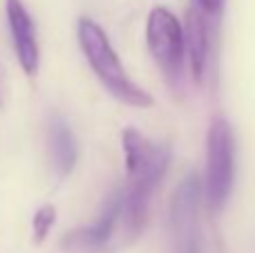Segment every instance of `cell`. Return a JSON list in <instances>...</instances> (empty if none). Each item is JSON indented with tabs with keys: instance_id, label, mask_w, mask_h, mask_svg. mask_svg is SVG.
<instances>
[{
	"instance_id": "cell-2",
	"label": "cell",
	"mask_w": 255,
	"mask_h": 253,
	"mask_svg": "<svg viewBox=\"0 0 255 253\" xmlns=\"http://www.w3.org/2000/svg\"><path fill=\"white\" fill-rule=\"evenodd\" d=\"M76 38H79V47L88 65L92 67L94 76L101 81L103 88L110 92V97L130 108H139V110L152 106V97L130 79L106 29L97 20H92L90 16H81L76 22Z\"/></svg>"
},
{
	"instance_id": "cell-9",
	"label": "cell",
	"mask_w": 255,
	"mask_h": 253,
	"mask_svg": "<svg viewBox=\"0 0 255 253\" xmlns=\"http://www.w3.org/2000/svg\"><path fill=\"white\" fill-rule=\"evenodd\" d=\"M58 211L54 204H43L36 209L34 218H31V238H34V245H43L49 238L54 224H56Z\"/></svg>"
},
{
	"instance_id": "cell-7",
	"label": "cell",
	"mask_w": 255,
	"mask_h": 253,
	"mask_svg": "<svg viewBox=\"0 0 255 253\" xmlns=\"http://www.w3.org/2000/svg\"><path fill=\"white\" fill-rule=\"evenodd\" d=\"M184 54L190 67V76L195 83H202L208 67V25L206 16L197 7L186 11L184 25Z\"/></svg>"
},
{
	"instance_id": "cell-5",
	"label": "cell",
	"mask_w": 255,
	"mask_h": 253,
	"mask_svg": "<svg viewBox=\"0 0 255 253\" xmlns=\"http://www.w3.org/2000/svg\"><path fill=\"white\" fill-rule=\"evenodd\" d=\"M121 206H124V191L117 188L106 200L103 213L99 215L97 222L88 224L83 229H74L63 238V247L70 251H85V253H99L106 251L115 245V233L121 222Z\"/></svg>"
},
{
	"instance_id": "cell-11",
	"label": "cell",
	"mask_w": 255,
	"mask_h": 253,
	"mask_svg": "<svg viewBox=\"0 0 255 253\" xmlns=\"http://www.w3.org/2000/svg\"><path fill=\"white\" fill-rule=\"evenodd\" d=\"M4 99H7V81H4V72L0 67V108L4 106Z\"/></svg>"
},
{
	"instance_id": "cell-6",
	"label": "cell",
	"mask_w": 255,
	"mask_h": 253,
	"mask_svg": "<svg viewBox=\"0 0 255 253\" xmlns=\"http://www.w3.org/2000/svg\"><path fill=\"white\" fill-rule=\"evenodd\" d=\"M4 13H7V25H9V34H11L18 65L22 67V72L27 76L38 74L40 47L29 9L25 7L22 0H4Z\"/></svg>"
},
{
	"instance_id": "cell-3",
	"label": "cell",
	"mask_w": 255,
	"mask_h": 253,
	"mask_svg": "<svg viewBox=\"0 0 255 253\" xmlns=\"http://www.w3.org/2000/svg\"><path fill=\"white\" fill-rule=\"evenodd\" d=\"M235 184V132L224 117H213L206 137V170L202 179V197L217 213L226 206Z\"/></svg>"
},
{
	"instance_id": "cell-10",
	"label": "cell",
	"mask_w": 255,
	"mask_h": 253,
	"mask_svg": "<svg viewBox=\"0 0 255 253\" xmlns=\"http://www.w3.org/2000/svg\"><path fill=\"white\" fill-rule=\"evenodd\" d=\"M195 7L204 13V16H217L224 7V0H195Z\"/></svg>"
},
{
	"instance_id": "cell-8",
	"label": "cell",
	"mask_w": 255,
	"mask_h": 253,
	"mask_svg": "<svg viewBox=\"0 0 255 253\" xmlns=\"http://www.w3.org/2000/svg\"><path fill=\"white\" fill-rule=\"evenodd\" d=\"M47 141H49V159L58 177H67L74 173L79 164V143L72 132L70 124L61 115H52L47 124Z\"/></svg>"
},
{
	"instance_id": "cell-1",
	"label": "cell",
	"mask_w": 255,
	"mask_h": 253,
	"mask_svg": "<svg viewBox=\"0 0 255 253\" xmlns=\"http://www.w3.org/2000/svg\"><path fill=\"white\" fill-rule=\"evenodd\" d=\"M121 146L126 157V186L124 206H121V224H124L126 242L141 236L148 224L150 202L161 179L166 177L170 164V150L163 143L152 141L141 130L126 128L121 132Z\"/></svg>"
},
{
	"instance_id": "cell-4",
	"label": "cell",
	"mask_w": 255,
	"mask_h": 253,
	"mask_svg": "<svg viewBox=\"0 0 255 253\" xmlns=\"http://www.w3.org/2000/svg\"><path fill=\"white\" fill-rule=\"evenodd\" d=\"M145 45L150 56L159 65L170 83L181 79L186 63L184 54V27L181 20L166 7H152L145 20Z\"/></svg>"
}]
</instances>
